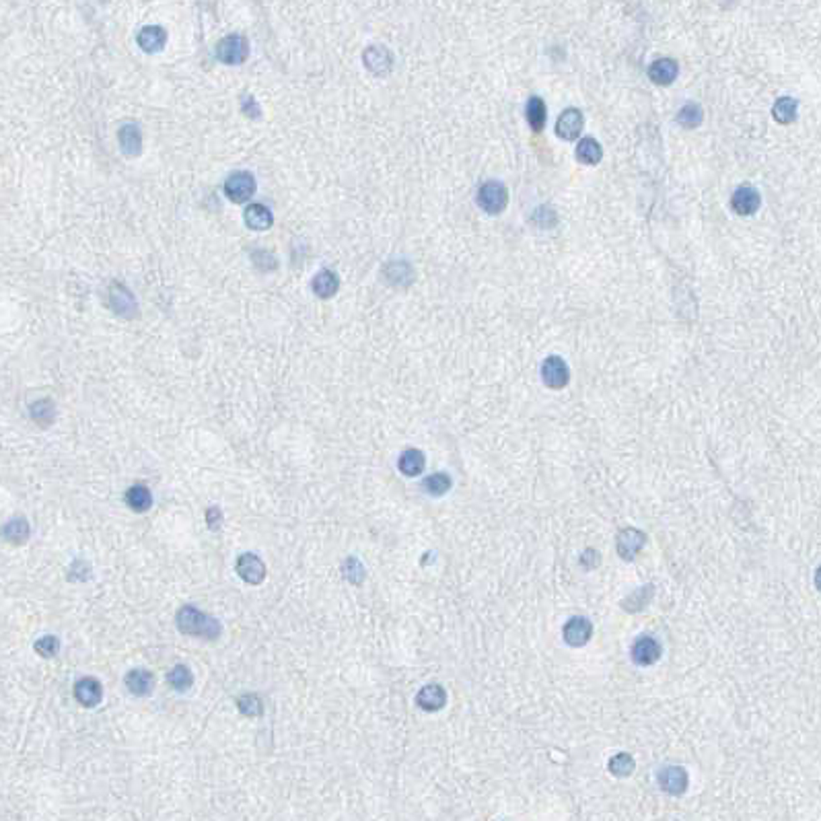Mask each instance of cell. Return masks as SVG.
<instances>
[{"label": "cell", "instance_id": "obj_1", "mask_svg": "<svg viewBox=\"0 0 821 821\" xmlns=\"http://www.w3.org/2000/svg\"><path fill=\"white\" fill-rule=\"evenodd\" d=\"M175 624L179 632L202 638V640H217L223 634V626L217 617L208 616L194 605L179 607V612L175 614Z\"/></svg>", "mask_w": 821, "mask_h": 821}, {"label": "cell", "instance_id": "obj_2", "mask_svg": "<svg viewBox=\"0 0 821 821\" xmlns=\"http://www.w3.org/2000/svg\"><path fill=\"white\" fill-rule=\"evenodd\" d=\"M478 204L488 214H500L509 204V191L500 181H486L478 189Z\"/></svg>", "mask_w": 821, "mask_h": 821}, {"label": "cell", "instance_id": "obj_3", "mask_svg": "<svg viewBox=\"0 0 821 821\" xmlns=\"http://www.w3.org/2000/svg\"><path fill=\"white\" fill-rule=\"evenodd\" d=\"M224 194L235 204L247 202L256 194V177L249 171L231 173L224 181Z\"/></svg>", "mask_w": 821, "mask_h": 821}, {"label": "cell", "instance_id": "obj_4", "mask_svg": "<svg viewBox=\"0 0 821 821\" xmlns=\"http://www.w3.org/2000/svg\"><path fill=\"white\" fill-rule=\"evenodd\" d=\"M247 54H249V44L239 34L227 35L217 44V58L223 64H241L245 62Z\"/></svg>", "mask_w": 821, "mask_h": 821}, {"label": "cell", "instance_id": "obj_5", "mask_svg": "<svg viewBox=\"0 0 821 821\" xmlns=\"http://www.w3.org/2000/svg\"><path fill=\"white\" fill-rule=\"evenodd\" d=\"M645 544H647L645 531L636 529V527H624L616 537L617 556L626 562H632L634 558L640 554V549L645 547Z\"/></svg>", "mask_w": 821, "mask_h": 821}, {"label": "cell", "instance_id": "obj_6", "mask_svg": "<svg viewBox=\"0 0 821 821\" xmlns=\"http://www.w3.org/2000/svg\"><path fill=\"white\" fill-rule=\"evenodd\" d=\"M362 64L375 76H387L394 69V54L385 46H369L362 51Z\"/></svg>", "mask_w": 821, "mask_h": 821}, {"label": "cell", "instance_id": "obj_7", "mask_svg": "<svg viewBox=\"0 0 821 821\" xmlns=\"http://www.w3.org/2000/svg\"><path fill=\"white\" fill-rule=\"evenodd\" d=\"M542 381L549 389H562L570 381V369L564 359L560 357H547L542 362Z\"/></svg>", "mask_w": 821, "mask_h": 821}, {"label": "cell", "instance_id": "obj_8", "mask_svg": "<svg viewBox=\"0 0 821 821\" xmlns=\"http://www.w3.org/2000/svg\"><path fill=\"white\" fill-rule=\"evenodd\" d=\"M235 572L239 574L241 581H245L247 584H262L266 579V564L262 562L257 554L245 552L235 562Z\"/></svg>", "mask_w": 821, "mask_h": 821}, {"label": "cell", "instance_id": "obj_9", "mask_svg": "<svg viewBox=\"0 0 821 821\" xmlns=\"http://www.w3.org/2000/svg\"><path fill=\"white\" fill-rule=\"evenodd\" d=\"M562 636H564V642L568 647H584L591 636H593V624L591 620L584 616H574L570 617L562 628Z\"/></svg>", "mask_w": 821, "mask_h": 821}, {"label": "cell", "instance_id": "obj_10", "mask_svg": "<svg viewBox=\"0 0 821 821\" xmlns=\"http://www.w3.org/2000/svg\"><path fill=\"white\" fill-rule=\"evenodd\" d=\"M661 645H659V640L657 638H652V636H640V638H636V642L632 645V650H630V657H632V661L636 663V665H640V667H650V665H655L659 659H661Z\"/></svg>", "mask_w": 821, "mask_h": 821}, {"label": "cell", "instance_id": "obj_11", "mask_svg": "<svg viewBox=\"0 0 821 821\" xmlns=\"http://www.w3.org/2000/svg\"><path fill=\"white\" fill-rule=\"evenodd\" d=\"M109 305H111V309H114L118 315H121V317H128V319H130V317H136L138 315L136 297L128 291L121 282H114V284L109 287Z\"/></svg>", "mask_w": 821, "mask_h": 821}, {"label": "cell", "instance_id": "obj_12", "mask_svg": "<svg viewBox=\"0 0 821 821\" xmlns=\"http://www.w3.org/2000/svg\"><path fill=\"white\" fill-rule=\"evenodd\" d=\"M74 698L85 708H95L103 700V685L95 677H81L74 682Z\"/></svg>", "mask_w": 821, "mask_h": 821}, {"label": "cell", "instance_id": "obj_13", "mask_svg": "<svg viewBox=\"0 0 821 821\" xmlns=\"http://www.w3.org/2000/svg\"><path fill=\"white\" fill-rule=\"evenodd\" d=\"M659 785H661V788L667 795L680 797V795H684L685 790H687L690 776H687V772L682 766H665L663 770L659 772Z\"/></svg>", "mask_w": 821, "mask_h": 821}, {"label": "cell", "instance_id": "obj_14", "mask_svg": "<svg viewBox=\"0 0 821 821\" xmlns=\"http://www.w3.org/2000/svg\"><path fill=\"white\" fill-rule=\"evenodd\" d=\"M582 124H584V118H582L581 109H577V107H568V109H564V111L558 116V121H556V134L562 138V140H577L579 134H581Z\"/></svg>", "mask_w": 821, "mask_h": 821}, {"label": "cell", "instance_id": "obj_15", "mask_svg": "<svg viewBox=\"0 0 821 821\" xmlns=\"http://www.w3.org/2000/svg\"><path fill=\"white\" fill-rule=\"evenodd\" d=\"M762 204V198H760V191L752 186H741L735 189L733 198H731V208L735 210L737 214L741 217H750L755 214L757 208Z\"/></svg>", "mask_w": 821, "mask_h": 821}, {"label": "cell", "instance_id": "obj_16", "mask_svg": "<svg viewBox=\"0 0 821 821\" xmlns=\"http://www.w3.org/2000/svg\"><path fill=\"white\" fill-rule=\"evenodd\" d=\"M124 684H126L128 692L132 696H138V698L151 696L154 690V675L151 671H146V669H132V671L126 673Z\"/></svg>", "mask_w": 821, "mask_h": 821}, {"label": "cell", "instance_id": "obj_17", "mask_svg": "<svg viewBox=\"0 0 821 821\" xmlns=\"http://www.w3.org/2000/svg\"><path fill=\"white\" fill-rule=\"evenodd\" d=\"M447 704V692L443 685L428 684L416 694V706L427 710V712H437Z\"/></svg>", "mask_w": 821, "mask_h": 821}, {"label": "cell", "instance_id": "obj_18", "mask_svg": "<svg viewBox=\"0 0 821 821\" xmlns=\"http://www.w3.org/2000/svg\"><path fill=\"white\" fill-rule=\"evenodd\" d=\"M138 46L140 50L146 51V54H156L165 48V41H167V31L159 25H146L142 27L136 35Z\"/></svg>", "mask_w": 821, "mask_h": 821}, {"label": "cell", "instance_id": "obj_19", "mask_svg": "<svg viewBox=\"0 0 821 821\" xmlns=\"http://www.w3.org/2000/svg\"><path fill=\"white\" fill-rule=\"evenodd\" d=\"M424 465H427V457L420 449H406L402 451V455L397 457V469L406 476V478H416L424 472Z\"/></svg>", "mask_w": 821, "mask_h": 821}, {"label": "cell", "instance_id": "obj_20", "mask_svg": "<svg viewBox=\"0 0 821 821\" xmlns=\"http://www.w3.org/2000/svg\"><path fill=\"white\" fill-rule=\"evenodd\" d=\"M121 153L126 156H138L142 153V130L138 124H124L118 132Z\"/></svg>", "mask_w": 821, "mask_h": 821}, {"label": "cell", "instance_id": "obj_21", "mask_svg": "<svg viewBox=\"0 0 821 821\" xmlns=\"http://www.w3.org/2000/svg\"><path fill=\"white\" fill-rule=\"evenodd\" d=\"M383 276H385V280H387L392 287L406 289L412 280H414V270H412V266L406 262V259H395V262L385 264Z\"/></svg>", "mask_w": 821, "mask_h": 821}, {"label": "cell", "instance_id": "obj_22", "mask_svg": "<svg viewBox=\"0 0 821 821\" xmlns=\"http://www.w3.org/2000/svg\"><path fill=\"white\" fill-rule=\"evenodd\" d=\"M677 62L671 60V58H661V60H655L649 66V76L655 85L667 86L671 85L675 79H677Z\"/></svg>", "mask_w": 821, "mask_h": 821}, {"label": "cell", "instance_id": "obj_23", "mask_svg": "<svg viewBox=\"0 0 821 821\" xmlns=\"http://www.w3.org/2000/svg\"><path fill=\"white\" fill-rule=\"evenodd\" d=\"M245 224L252 229V231H268L274 223L272 210L264 204H252L245 208Z\"/></svg>", "mask_w": 821, "mask_h": 821}, {"label": "cell", "instance_id": "obj_24", "mask_svg": "<svg viewBox=\"0 0 821 821\" xmlns=\"http://www.w3.org/2000/svg\"><path fill=\"white\" fill-rule=\"evenodd\" d=\"M2 535H4V539H6L9 544H13V546H23V544H27V539H29V535H31V527H29V523H27L25 517H15V519H11V521L4 523Z\"/></svg>", "mask_w": 821, "mask_h": 821}, {"label": "cell", "instance_id": "obj_25", "mask_svg": "<svg viewBox=\"0 0 821 821\" xmlns=\"http://www.w3.org/2000/svg\"><path fill=\"white\" fill-rule=\"evenodd\" d=\"M311 289H313V292L319 299H329L340 289V278H338V274L332 272V270H322V272L315 274V278L311 282Z\"/></svg>", "mask_w": 821, "mask_h": 821}, {"label": "cell", "instance_id": "obj_26", "mask_svg": "<svg viewBox=\"0 0 821 821\" xmlns=\"http://www.w3.org/2000/svg\"><path fill=\"white\" fill-rule=\"evenodd\" d=\"M126 504L134 511V513H146L151 511L153 507V494L146 486L142 484H134L126 490Z\"/></svg>", "mask_w": 821, "mask_h": 821}, {"label": "cell", "instance_id": "obj_27", "mask_svg": "<svg viewBox=\"0 0 821 821\" xmlns=\"http://www.w3.org/2000/svg\"><path fill=\"white\" fill-rule=\"evenodd\" d=\"M797 114H799V101L792 99V97H780L778 101L774 103L772 107V116L778 124H792L797 120Z\"/></svg>", "mask_w": 821, "mask_h": 821}, {"label": "cell", "instance_id": "obj_28", "mask_svg": "<svg viewBox=\"0 0 821 821\" xmlns=\"http://www.w3.org/2000/svg\"><path fill=\"white\" fill-rule=\"evenodd\" d=\"M167 684L171 685L175 692H188V690H191V685H194L191 669L188 665H184V663L171 667L169 673H167Z\"/></svg>", "mask_w": 821, "mask_h": 821}, {"label": "cell", "instance_id": "obj_29", "mask_svg": "<svg viewBox=\"0 0 821 821\" xmlns=\"http://www.w3.org/2000/svg\"><path fill=\"white\" fill-rule=\"evenodd\" d=\"M577 159L584 163V165H597L599 161L603 159V149L597 140L593 138H582L577 146Z\"/></svg>", "mask_w": 821, "mask_h": 821}, {"label": "cell", "instance_id": "obj_30", "mask_svg": "<svg viewBox=\"0 0 821 821\" xmlns=\"http://www.w3.org/2000/svg\"><path fill=\"white\" fill-rule=\"evenodd\" d=\"M527 121H529L531 130L533 132H542L544 126H546V103L542 97H531L527 101Z\"/></svg>", "mask_w": 821, "mask_h": 821}, {"label": "cell", "instance_id": "obj_31", "mask_svg": "<svg viewBox=\"0 0 821 821\" xmlns=\"http://www.w3.org/2000/svg\"><path fill=\"white\" fill-rule=\"evenodd\" d=\"M451 486H453V479H451L449 474H443V472L430 474L428 478L422 479V488L427 490L430 497H443V494H447L451 490Z\"/></svg>", "mask_w": 821, "mask_h": 821}, {"label": "cell", "instance_id": "obj_32", "mask_svg": "<svg viewBox=\"0 0 821 821\" xmlns=\"http://www.w3.org/2000/svg\"><path fill=\"white\" fill-rule=\"evenodd\" d=\"M29 412H31L34 422H37L39 427H50L51 422H54V418H56V406H54L51 399H46V397L34 402Z\"/></svg>", "mask_w": 821, "mask_h": 821}, {"label": "cell", "instance_id": "obj_33", "mask_svg": "<svg viewBox=\"0 0 821 821\" xmlns=\"http://www.w3.org/2000/svg\"><path fill=\"white\" fill-rule=\"evenodd\" d=\"M235 704H237V708H239V712L243 717L256 719V717L264 715V702H262V698L257 694H252V692L249 694H241L239 698L235 700Z\"/></svg>", "mask_w": 821, "mask_h": 821}, {"label": "cell", "instance_id": "obj_34", "mask_svg": "<svg viewBox=\"0 0 821 821\" xmlns=\"http://www.w3.org/2000/svg\"><path fill=\"white\" fill-rule=\"evenodd\" d=\"M634 770H636V762H634V757L630 753L626 752L616 753V755L609 760V772H612L614 776H617V778H626V776H630Z\"/></svg>", "mask_w": 821, "mask_h": 821}, {"label": "cell", "instance_id": "obj_35", "mask_svg": "<svg viewBox=\"0 0 821 821\" xmlns=\"http://www.w3.org/2000/svg\"><path fill=\"white\" fill-rule=\"evenodd\" d=\"M702 120H704V111L698 103H685L677 114V124H682L684 128H698Z\"/></svg>", "mask_w": 821, "mask_h": 821}, {"label": "cell", "instance_id": "obj_36", "mask_svg": "<svg viewBox=\"0 0 821 821\" xmlns=\"http://www.w3.org/2000/svg\"><path fill=\"white\" fill-rule=\"evenodd\" d=\"M342 574L346 581H350L352 584H362L364 581V566L360 564L354 556L346 558L342 564Z\"/></svg>", "mask_w": 821, "mask_h": 821}, {"label": "cell", "instance_id": "obj_37", "mask_svg": "<svg viewBox=\"0 0 821 821\" xmlns=\"http://www.w3.org/2000/svg\"><path fill=\"white\" fill-rule=\"evenodd\" d=\"M34 650L39 657H44V659H51L60 650V640L56 636H41V638L35 640Z\"/></svg>", "mask_w": 821, "mask_h": 821}, {"label": "cell", "instance_id": "obj_38", "mask_svg": "<svg viewBox=\"0 0 821 821\" xmlns=\"http://www.w3.org/2000/svg\"><path fill=\"white\" fill-rule=\"evenodd\" d=\"M252 257H254V264H256L262 272H270V270L276 268V259H274L272 254H268V252H259V249H256V252H252Z\"/></svg>", "mask_w": 821, "mask_h": 821}, {"label": "cell", "instance_id": "obj_39", "mask_svg": "<svg viewBox=\"0 0 821 821\" xmlns=\"http://www.w3.org/2000/svg\"><path fill=\"white\" fill-rule=\"evenodd\" d=\"M206 525L210 531H219L223 525V511L219 507H210L206 511Z\"/></svg>", "mask_w": 821, "mask_h": 821}, {"label": "cell", "instance_id": "obj_40", "mask_svg": "<svg viewBox=\"0 0 821 821\" xmlns=\"http://www.w3.org/2000/svg\"><path fill=\"white\" fill-rule=\"evenodd\" d=\"M241 101H243V114H245V116H249V118H254V120H257V118L262 116L259 105H257L256 99H254L252 95H245Z\"/></svg>", "mask_w": 821, "mask_h": 821}, {"label": "cell", "instance_id": "obj_41", "mask_svg": "<svg viewBox=\"0 0 821 821\" xmlns=\"http://www.w3.org/2000/svg\"><path fill=\"white\" fill-rule=\"evenodd\" d=\"M815 587H817V591L821 593V566L815 570Z\"/></svg>", "mask_w": 821, "mask_h": 821}]
</instances>
